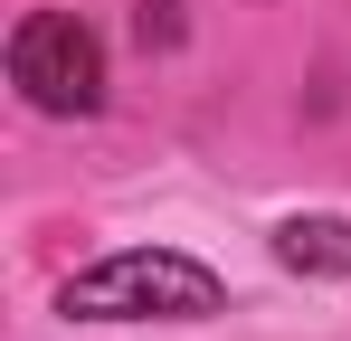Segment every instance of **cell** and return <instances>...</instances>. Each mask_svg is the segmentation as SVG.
I'll use <instances>...</instances> for the list:
<instances>
[{
    "label": "cell",
    "mask_w": 351,
    "mask_h": 341,
    "mask_svg": "<svg viewBox=\"0 0 351 341\" xmlns=\"http://www.w3.org/2000/svg\"><path fill=\"white\" fill-rule=\"evenodd\" d=\"M276 256L294 275H351V218H285L276 227Z\"/></svg>",
    "instance_id": "3957f363"
},
{
    "label": "cell",
    "mask_w": 351,
    "mask_h": 341,
    "mask_svg": "<svg viewBox=\"0 0 351 341\" xmlns=\"http://www.w3.org/2000/svg\"><path fill=\"white\" fill-rule=\"evenodd\" d=\"M58 313L66 323H209L228 313V284L180 247H123L58 284Z\"/></svg>",
    "instance_id": "6da1fadb"
},
{
    "label": "cell",
    "mask_w": 351,
    "mask_h": 341,
    "mask_svg": "<svg viewBox=\"0 0 351 341\" xmlns=\"http://www.w3.org/2000/svg\"><path fill=\"white\" fill-rule=\"evenodd\" d=\"M10 86H19L38 114H95L105 105V48H95V29L66 19V10L19 19V38H10Z\"/></svg>",
    "instance_id": "7a4b0ae2"
},
{
    "label": "cell",
    "mask_w": 351,
    "mask_h": 341,
    "mask_svg": "<svg viewBox=\"0 0 351 341\" xmlns=\"http://www.w3.org/2000/svg\"><path fill=\"white\" fill-rule=\"evenodd\" d=\"M180 38V19H171V0H143V48H171Z\"/></svg>",
    "instance_id": "277c9868"
}]
</instances>
